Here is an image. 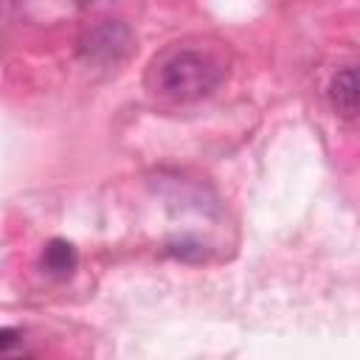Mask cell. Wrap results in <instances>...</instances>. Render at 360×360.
Listing matches in <instances>:
<instances>
[{
  "label": "cell",
  "mask_w": 360,
  "mask_h": 360,
  "mask_svg": "<svg viewBox=\"0 0 360 360\" xmlns=\"http://www.w3.org/2000/svg\"><path fill=\"white\" fill-rule=\"evenodd\" d=\"M166 253L183 259V262H200V259H205V245L191 236H177V239L166 242Z\"/></svg>",
  "instance_id": "5b68a950"
},
{
  "label": "cell",
  "mask_w": 360,
  "mask_h": 360,
  "mask_svg": "<svg viewBox=\"0 0 360 360\" xmlns=\"http://www.w3.org/2000/svg\"><path fill=\"white\" fill-rule=\"evenodd\" d=\"M135 45V34L129 31L127 22L121 20H101L96 25H90L82 39H79V53L87 62L96 65H115L124 56H129Z\"/></svg>",
  "instance_id": "7a4b0ae2"
},
{
  "label": "cell",
  "mask_w": 360,
  "mask_h": 360,
  "mask_svg": "<svg viewBox=\"0 0 360 360\" xmlns=\"http://www.w3.org/2000/svg\"><path fill=\"white\" fill-rule=\"evenodd\" d=\"M76 264H79V253L73 248V242L68 239H51L45 248H42V256H39V267L45 276L51 278H70L76 273Z\"/></svg>",
  "instance_id": "277c9868"
},
{
  "label": "cell",
  "mask_w": 360,
  "mask_h": 360,
  "mask_svg": "<svg viewBox=\"0 0 360 360\" xmlns=\"http://www.w3.org/2000/svg\"><path fill=\"white\" fill-rule=\"evenodd\" d=\"M329 104L338 115L354 118L360 115V65L343 68L329 82Z\"/></svg>",
  "instance_id": "3957f363"
},
{
  "label": "cell",
  "mask_w": 360,
  "mask_h": 360,
  "mask_svg": "<svg viewBox=\"0 0 360 360\" xmlns=\"http://www.w3.org/2000/svg\"><path fill=\"white\" fill-rule=\"evenodd\" d=\"M225 70L222 65L202 51H177L158 70V90L174 101H194L217 90Z\"/></svg>",
  "instance_id": "6da1fadb"
}]
</instances>
